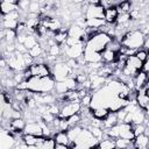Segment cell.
I'll return each mask as SVG.
<instances>
[{
    "label": "cell",
    "mask_w": 149,
    "mask_h": 149,
    "mask_svg": "<svg viewBox=\"0 0 149 149\" xmlns=\"http://www.w3.org/2000/svg\"><path fill=\"white\" fill-rule=\"evenodd\" d=\"M55 83L56 81L51 76L44 78L30 77L27 80V90L33 93H52Z\"/></svg>",
    "instance_id": "1"
},
{
    "label": "cell",
    "mask_w": 149,
    "mask_h": 149,
    "mask_svg": "<svg viewBox=\"0 0 149 149\" xmlns=\"http://www.w3.org/2000/svg\"><path fill=\"white\" fill-rule=\"evenodd\" d=\"M144 38H146V36L139 29L137 30H129L128 33H126L121 37L120 44H121V47H125L128 49L139 50L142 48Z\"/></svg>",
    "instance_id": "2"
},
{
    "label": "cell",
    "mask_w": 149,
    "mask_h": 149,
    "mask_svg": "<svg viewBox=\"0 0 149 149\" xmlns=\"http://www.w3.org/2000/svg\"><path fill=\"white\" fill-rule=\"evenodd\" d=\"M112 41V37L108 36L105 33H97L94 36H92L90 40H87L85 42V47L84 49L86 50H91L94 52H101L104 49H106V47L108 45V43Z\"/></svg>",
    "instance_id": "3"
},
{
    "label": "cell",
    "mask_w": 149,
    "mask_h": 149,
    "mask_svg": "<svg viewBox=\"0 0 149 149\" xmlns=\"http://www.w3.org/2000/svg\"><path fill=\"white\" fill-rule=\"evenodd\" d=\"M49 66H50L51 77L55 79V81H63L68 77H71L72 74V70L66 65L65 62H55Z\"/></svg>",
    "instance_id": "4"
},
{
    "label": "cell",
    "mask_w": 149,
    "mask_h": 149,
    "mask_svg": "<svg viewBox=\"0 0 149 149\" xmlns=\"http://www.w3.org/2000/svg\"><path fill=\"white\" fill-rule=\"evenodd\" d=\"M84 47H85V43L84 42H79L74 45H71V47H68V45H61L62 48V55L63 56H66V59H78L79 57L83 56L84 54Z\"/></svg>",
    "instance_id": "5"
},
{
    "label": "cell",
    "mask_w": 149,
    "mask_h": 149,
    "mask_svg": "<svg viewBox=\"0 0 149 149\" xmlns=\"http://www.w3.org/2000/svg\"><path fill=\"white\" fill-rule=\"evenodd\" d=\"M59 105V104H58ZM59 113L57 115L58 119H68L74 114H78L81 105L80 102H63L59 105Z\"/></svg>",
    "instance_id": "6"
},
{
    "label": "cell",
    "mask_w": 149,
    "mask_h": 149,
    "mask_svg": "<svg viewBox=\"0 0 149 149\" xmlns=\"http://www.w3.org/2000/svg\"><path fill=\"white\" fill-rule=\"evenodd\" d=\"M74 144H80V146H85L87 148H93V147H98L99 141L90 133L88 129L83 128L79 133V135L77 136L76 141L73 142Z\"/></svg>",
    "instance_id": "7"
},
{
    "label": "cell",
    "mask_w": 149,
    "mask_h": 149,
    "mask_svg": "<svg viewBox=\"0 0 149 149\" xmlns=\"http://www.w3.org/2000/svg\"><path fill=\"white\" fill-rule=\"evenodd\" d=\"M135 104L139 108H141L142 111L148 113V108H149V97H148V84L144 85L142 88H140L139 91H136L135 94Z\"/></svg>",
    "instance_id": "8"
},
{
    "label": "cell",
    "mask_w": 149,
    "mask_h": 149,
    "mask_svg": "<svg viewBox=\"0 0 149 149\" xmlns=\"http://www.w3.org/2000/svg\"><path fill=\"white\" fill-rule=\"evenodd\" d=\"M27 70L30 72V76H31V77L44 78V77L51 76L50 66H49L48 64H37V63H33L31 65H29V66L27 68Z\"/></svg>",
    "instance_id": "9"
},
{
    "label": "cell",
    "mask_w": 149,
    "mask_h": 149,
    "mask_svg": "<svg viewBox=\"0 0 149 149\" xmlns=\"http://www.w3.org/2000/svg\"><path fill=\"white\" fill-rule=\"evenodd\" d=\"M20 21V13L19 10L12 12L7 15H3V21H2V28L3 29H10L15 30Z\"/></svg>",
    "instance_id": "10"
},
{
    "label": "cell",
    "mask_w": 149,
    "mask_h": 149,
    "mask_svg": "<svg viewBox=\"0 0 149 149\" xmlns=\"http://www.w3.org/2000/svg\"><path fill=\"white\" fill-rule=\"evenodd\" d=\"M15 146V139L5 129L0 128V149H12Z\"/></svg>",
    "instance_id": "11"
},
{
    "label": "cell",
    "mask_w": 149,
    "mask_h": 149,
    "mask_svg": "<svg viewBox=\"0 0 149 149\" xmlns=\"http://www.w3.org/2000/svg\"><path fill=\"white\" fill-rule=\"evenodd\" d=\"M119 127V137L120 139H125L128 141H133L134 139V134H133V126L130 123H126V122H119L118 123Z\"/></svg>",
    "instance_id": "12"
},
{
    "label": "cell",
    "mask_w": 149,
    "mask_h": 149,
    "mask_svg": "<svg viewBox=\"0 0 149 149\" xmlns=\"http://www.w3.org/2000/svg\"><path fill=\"white\" fill-rule=\"evenodd\" d=\"M84 36H85V28L83 29V28L78 27L74 23L69 26V28H68V37L76 38V40H79V41L84 42Z\"/></svg>",
    "instance_id": "13"
},
{
    "label": "cell",
    "mask_w": 149,
    "mask_h": 149,
    "mask_svg": "<svg viewBox=\"0 0 149 149\" xmlns=\"http://www.w3.org/2000/svg\"><path fill=\"white\" fill-rule=\"evenodd\" d=\"M127 105H129L128 99H120V98H118V97H114V98L111 100V102L108 104L107 108H108V111H109V112L116 113L118 111H120V109L125 108Z\"/></svg>",
    "instance_id": "14"
},
{
    "label": "cell",
    "mask_w": 149,
    "mask_h": 149,
    "mask_svg": "<svg viewBox=\"0 0 149 149\" xmlns=\"http://www.w3.org/2000/svg\"><path fill=\"white\" fill-rule=\"evenodd\" d=\"M0 10L2 15H7L12 12L19 10L17 8V1L15 0H8V1H1L0 2Z\"/></svg>",
    "instance_id": "15"
},
{
    "label": "cell",
    "mask_w": 149,
    "mask_h": 149,
    "mask_svg": "<svg viewBox=\"0 0 149 149\" xmlns=\"http://www.w3.org/2000/svg\"><path fill=\"white\" fill-rule=\"evenodd\" d=\"M148 142H149V136L146 134H141L133 139L132 144L136 149H148Z\"/></svg>",
    "instance_id": "16"
},
{
    "label": "cell",
    "mask_w": 149,
    "mask_h": 149,
    "mask_svg": "<svg viewBox=\"0 0 149 149\" xmlns=\"http://www.w3.org/2000/svg\"><path fill=\"white\" fill-rule=\"evenodd\" d=\"M118 17V10L115 6H112L107 9H104V21L108 24H115Z\"/></svg>",
    "instance_id": "17"
},
{
    "label": "cell",
    "mask_w": 149,
    "mask_h": 149,
    "mask_svg": "<svg viewBox=\"0 0 149 149\" xmlns=\"http://www.w3.org/2000/svg\"><path fill=\"white\" fill-rule=\"evenodd\" d=\"M116 52L112 51L111 49L106 48L100 52V57H101V63L102 64H112L114 62H116Z\"/></svg>",
    "instance_id": "18"
},
{
    "label": "cell",
    "mask_w": 149,
    "mask_h": 149,
    "mask_svg": "<svg viewBox=\"0 0 149 149\" xmlns=\"http://www.w3.org/2000/svg\"><path fill=\"white\" fill-rule=\"evenodd\" d=\"M23 134H30L34 136H42V129L38 122H27L23 129Z\"/></svg>",
    "instance_id": "19"
},
{
    "label": "cell",
    "mask_w": 149,
    "mask_h": 149,
    "mask_svg": "<svg viewBox=\"0 0 149 149\" xmlns=\"http://www.w3.org/2000/svg\"><path fill=\"white\" fill-rule=\"evenodd\" d=\"M133 80H134V90L135 91H139L140 88H142L144 85L148 84V74L144 73V72H142V71H140L133 78Z\"/></svg>",
    "instance_id": "20"
},
{
    "label": "cell",
    "mask_w": 149,
    "mask_h": 149,
    "mask_svg": "<svg viewBox=\"0 0 149 149\" xmlns=\"http://www.w3.org/2000/svg\"><path fill=\"white\" fill-rule=\"evenodd\" d=\"M66 38H68V29L66 28H63V27L59 30H57L56 33H54V36H52V40L58 45L65 44Z\"/></svg>",
    "instance_id": "21"
},
{
    "label": "cell",
    "mask_w": 149,
    "mask_h": 149,
    "mask_svg": "<svg viewBox=\"0 0 149 149\" xmlns=\"http://www.w3.org/2000/svg\"><path fill=\"white\" fill-rule=\"evenodd\" d=\"M83 58L85 61V63H99L101 62V57L99 52H94L91 50H86L84 49V54H83Z\"/></svg>",
    "instance_id": "22"
},
{
    "label": "cell",
    "mask_w": 149,
    "mask_h": 149,
    "mask_svg": "<svg viewBox=\"0 0 149 149\" xmlns=\"http://www.w3.org/2000/svg\"><path fill=\"white\" fill-rule=\"evenodd\" d=\"M119 121H118V116H116V113H113V112H109L108 115L102 120V130H106V129H109L111 127L118 125Z\"/></svg>",
    "instance_id": "23"
},
{
    "label": "cell",
    "mask_w": 149,
    "mask_h": 149,
    "mask_svg": "<svg viewBox=\"0 0 149 149\" xmlns=\"http://www.w3.org/2000/svg\"><path fill=\"white\" fill-rule=\"evenodd\" d=\"M26 127V120L23 118H19V119H13L10 120V127H9V133H13V132H23Z\"/></svg>",
    "instance_id": "24"
},
{
    "label": "cell",
    "mask_w": 149,
    "mask_h": 149,
    "mask_svg": "<svg viewBox=\"0 0 149 149\" xmlns=\"http://www.w3.org/2000/svg\"><path fill=\"white\" fill-rule=\"evenodd\" d=\"M54 141L56 144H63V146H70L71 142L68 137V134L66 132H56L52 136Z\"/></svg>",
    "instance_id": "25"
},
{
    "label": "cell",
    "mask_w": 149,
    "mask_h": 149,
    "mask_svg": "<svg viewBox=\"0 0 149 149\" xmlns=\"http://www.w3.org/2000/svg\"><path fill=\"white\" fill-rule=\"evenodd\" d=\"M90 109H91L92 118L98 119V120H101V121H102V120L108 115V113H109L108 108H106V107H95V108H90Z\"/></svg>",
    "instance_id": "26"
},
{
    "label": "cell",
    "mask_w": 149,
    "mask_h": 149,
    "mask_svg": "<svg viewBox=\"0 0 149 149\" xmlns=\"http://www.w3.org/2000/svg\"><path fill=\"white\" fill-rule=\"evenodd\" d=\"M118 14H129L132 10V2L130 1H119L115 6Z\"/></svg>",
    "instance_id": "27"
},
{
    "label": "cell",
    "mask_w": 149,
    "mask_h": 149,
    "mask_svg": "<svg viewBox=\"0 0 149 149\" xmlns=\"http://www.w3.org/2000/svg\"><path fill=\"white\" fill-rule=\"evenodd\" d=\"M16 41V33L15 30L3 29V42L7 44H13Z\"/></svg>",
    "instance_id": "28"
},
{
    "label": "cell",
    "mask_w": 149,
    "mask_h": 149,
    "mask_svg": "<svg viewBox=\"0 0 149 149\" xmlns=\"http://www.w3.org/2000/svg\"><path fill=\"white\" fill-rule=\"evenodd\" d=\"M81 129H83V128L78 125V126H74V127H70V128L66 130L68 137H69V140H70L71 143H73V142L76 141V139H77V136L79 135V133H80Z\"/></svg>",
    "instance_id": "29"
},
{
    "label": "cell",
    "mask_w": 149,
    "mask_h": 149,
    "mask_svg": "<svg viewBox=\"0 0 149 149\" xmlns=\"http://www.w3.org/2000/svg\"><path fill=\"white\" fill-rule=\"evenodd\" d=\"M38 42H37V38H36V36L34 35V34H31V35H27L26 36V38H24V41H23V45H24V48L27 49V50H30L33 47H35L36 44H37Z\"/></svg>",
    "instance_id": "30"
},
{
    "label": "cell",
    "mask_w": 149,
    "mask_h": 149,
    "mask_svg": "<svg viewBox=\"0 0 149 149\" xmlns=\"http://www.w3.org/2000/svg\"><path fill=\"white\" fill-rule=\"evenodd\" d=\"M114 143H115V148H118V149H130L133 147L132 141H128V140H125V139H120V137L115 139Z\"/></svg>",
    "instance_id": "31"
},
{
    "label": "cell",
    "mask_w": 149,
    "mask_h": 149,
    "mask_svg": "<svg viewBox=\"0 0 149 149\" xmlns=\"http://www.w3.org/2000/svg\"><path fill=\"white\" fill-rule=\"evenodd\" d=\"M98 149H115L114 140H112V139H104V140L99 141Z\"/></svg>",
    "instance_id": "32"
},
{
    "label": "cell",
    "mask_w": 149,
    "mask_h": 149,
    "mask_svg": "<svg viewBox=\"0 0 149 149\" xmlns=\"http://www.w3.org/2000/svg\"><path fill=\"white\" fill-rule=\"evenodd\" d=\"M62 55V48L58 44H54L51 47H49L48 49V56L54 57V58H58Z\"/></svg>",
    "instance_id": "33"
},
{
    "label": "cell",
    "mask_w": 149,
    "mask_h": 149,
    "mask_svg": "<svg viewBox=\"0 0 149 149\" xmlns=\"http://www.w3.org/2000/svg\"><path fill=\"white\" fill-rule=\"evenodd\" d=\"M132 126H133L134 137L137 135H141V134L148 135V126H146V125H132Z\"/></svg>",
    "instance_id": "34"
},
{
    "label": "cell",
    "mask_w": 149,
    "mask_h": 149,
    "mask_svg": "<svg viewBox=\"0 0 149 149\" xmlns=\"http://www.w3.org/2000/svg\"><path fill=\"white\" fill-rule=\"evenodd\" d=\"M44 52H45V51L43 50V48H42L38 43H37L35 47H33L30 50H28V54H29L34 59L37 58V57H40V56H41L42 54H44Z\"/></svg>",
    "instance_id": "35"
},
{
    "label": "cell",
    "mask_w": 149,
    "mask_h": 149,
    "mask_svg": "<svg viewBox=\"0 0 149 149\" xmlns=\"http://www.w3.org/2000/svg\"><path fill=\"white\" fill-rule=\"evenodd\" d=\"M55 141L52 137H45L44 141L37 147V149H55Z\"/></svg>",
    "instance_id": "36"
},
{
    "label": "cell",
    "mask_w": 149,
    "mask_h": 149,
    "mask_svg": "<svg viewBox=\"0 0 149 149\" xmlns=\"http://www.w3.org/2000/svg\"><path fill=\"white\" fill-rule=\"evenodd\" d=\"M21 140H22V142L26 146H35L36 144L37 136H34V135H30V134H23Z\"/></svg>",
    "instance_id": "37"
},
{
    "label": "cell",
    "mask_w": 149,
    "mask_h": 149,
    "mask_svg": "<svg viewBox=\"0 0 149 149\" xmlns=\"http://www.w3.org/2000/svg\"><path fill=\"white\" fill-rule=\"evenodd\" d=\"M40 12H41L40 1H30L29 7H28V13H33V14H38L40 15Z\"/></svg>",
    "instance_id": "38"
},
{
    "label": "cell",
    "mask_w": 149,
    "mask_h": 149,
    "mask_svg": "<svg viewBox=\"0 0 149 149\" xmlns=\"http://www.w3.org/2000/svg\"><path fill=\"white\" fill-rule=\"evenodd\" d=\"M66 121H68L69 128H70V127H74V126H78V125H79V122H80V116H79V114H74V115L68 118Z\"/></svg>",
    "instance_id": "39"
},
{
    "label": "cell",
    "mask_w": 149,
    "mask_h": 149,
    "mask_svg": "<svg viewBox=\"0 0 149 149\" xmlns=\"http://www.w3.org/2000/svg\"><path fill=\"white\" fill-rule=\"evenodd\" d=\"M134 56L143 63V62H146V61L148 59V51H146V50H143V49H139Z\"/></svg>",
    "instance_id": "40"
},
{
    "label": "cell",
    "mask_w": 149,
    "mask_h": 149,
    "mask_svg": "<svg viewBox=\"0 0 149 149\" xmlns=\"http://www.w3.org/2000/svg\"><path fill=\"white\" fill-rule=\"evenodd\" d=\"M91 100H92V93H86L81 99H80V105L83 107H90L91 105Z\"/></svg>",
    "instance_id": "41"
},
{
    "label": "cell",
    "mask_w": 149,
    "mask_h": 149,
    "mask_svg": "<svg viewBox=\"0 0 149 149\" xmlns=\"http://www.w3.org/2000/svg\"><path fill=\"white\" fill-rule=\"evenodd\" d=\"M141 71L148 74V72H149V62H148V59H147L146 62H143V63H142V66H141Z\"/></svg>",
    "instance_id": "42"
},
{
    "label": "cell",
    "mask_w": 149,
    "mask_h": 149,
    "mask_svg": "<svg viewBox=\"0 0 149 149\" xmlns=\"http://www.w3.org/2000/svg\"><path fill=\"white\" fill-rule=\"evenodd\" d=\"M70 148H71V149H90V148H87V147H85V146L74 144V143H72V144L70 146Z\"/></svg>",
    "instance_id": "43"
},
{
    "label": "cell",
    "mask_w": 149,
    "mask_h": 149,
    "mask_svg": "<svg viewBox=\"0 0 149 149\" xmlns=\"http://www.w3.org/2000/svg\"><path fill=\"white\" fill-rule=\"evenodd\" d=\"M55 149H71L69 146H63V144H55Z\"/></svg>",
    "instance_id": "44"
},
{
    "label": "cell",
    "mask_w": 149,
    "mask_h": 149,
    "mask_svg": "<svg viewBox=\"0 0 149 149\" xmlns=\"http://www.w3.org/2000/svg\"><path fill=\"white\" fill-rule=\"evenodd\" d=\"M24 149H37V147L36 146H27Z\"/></svg>",
    "instance_id": "45"
},
{
    "label": "cell",
    "mask_w": 149,
    "mask_h": 149,
    "mask_svg": "<svg viewBox=\"0 0 149 149\" xmlns=\"http://www.w3.org/2000/svg\"><path fill=\"white\" fill-rule=\"evenodd\" d=\"M3 40V30H0V41Z\"/></svg>",
    "instance_id": "46"
},
{
    "label": "cell",
    "mask_w": 149,
    "mask_h": 149,
    "mask_svg": "<svg viewBox=\"0 0 149 149\" xmlns=\"http://www.w3.org/2000/svg\"><path fill=\"white\" fill-rule=\"evenodd\" d=\"M2 49H3V43L0 41V52H1V50H2Z\"/></svg>",
    "instance_id": "47"
},
{
    "label": "cell",
    "mask_w": 149,
    "mask_h": 149,
    "mask_svg": "<svg viewBox=\"0 0 149 149\" xmlns=\"http://www.w3.org/2000/svg\"><path fill=\"white\" fill-rule=\"evenodd\" d=\"M2 120H3V118H2V115H0V125H1V122H2Z\"/></svg>",
    "instance_id": "48"
},
{
    "label": "cell",
    "mask_w": 149,
    "mask_h": 149,
    "mask_svg": "<svg viewBox=\"0 0 149 149\" xmlns=\"http://www.w3.org/2000/svg\"><path fill=\"white\" fill-rule=\"evenodd\" d=\"M90 149H98V147H93V148H90Z\"/></svg>",
    "instance_id": "49"
}]
</instances>
